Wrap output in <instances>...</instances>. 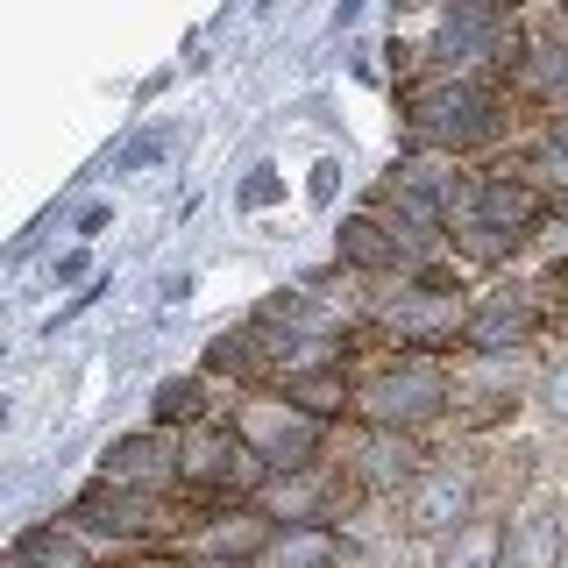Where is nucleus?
I'll list each match as a JSON object with an SVG mask.
<instances>
[{
  "mask_svg": "<svg viewBox=\"0 0 568 568\" xmlns=\"http://www.w3.org/2000/svg\"><path fill=\"white\" fill-rule=\"evenodd\" d=\"M71 532H100V540H164L178 532V511L156 505V490H121L100 484L71 505Z\"/></svg>",
  "mask_w": 568,
  "mask_h": 568,
  "instance_id": "5",
  "label": "nucleus"
},
{
  "mask_svg": "<svg viewBox=\"0 0 568 568\" xmlns=\"http://www.w3.org/2000/svg\"><path fill=\"white\" fill-rule=\"evenodd\" d=\"M505 568H568V526L555 505H526L505 532Z\"/></svg>",
  "mask_w": 568,
  "mask_h": 568,
  "instance_id": "12",
  "label": "nucleus"
},
{
  "mask_svg": "<svg viewBox=\"0 0 568 568\" xmlns=\"http://www.w3.org/2000/svg\"><path fill=\"white\" fill-rule=\"evenodd\" d=\"M263 540H271V519L227 511V519H206L200 532H192V555H206V561H256Z\"/></svg>",
  "mask_w": 568,
  "mask_h": 568,
  "instance_id": "15",
  "label": "nucleus"
},
{
  "mask_svg": "<svg viewBox=\"0 0 568 568\" xmlns=\"http://www.w3.org/2000/svg\"><path fill=\"white\" fill-rule=\"evenodd\" d=\"M540 213H547V192L532 178H476L448 213V242L469 263H497L540 227Z\"/></svg>",
  "mask_w": 568,
  "mask_h": 568,
  "instance_id": "1",
  "label": "nucleus"
},
{
  "mask_svg": "<svg viewBox=\"0 0 568 568\" xmlns=\"http://www.w3.org/2000/svg\"><path fill=\"white\" fill-rule=\"evenodd\" d=\"M377 320L398 334V342H413V348H448V342H462V320L469 313H455V284L440 271H419Z\"/></svg>",
  "mask_w": 568,
  "mask_h": 568,
  "instance_id": "6",
  "label": "nucleus"
},
{
  "mask_svg": "<svg viewBox=\"0 0 568 568\" xmlns=\"http://www.w3.org/2000/svg\"><path fill=\"white\" fill-rule=\"evenodd\" d=\"M248 476H271L256 455L242 448V434L235 426H200V434L185 440V484H200V490H235V484H248Z\"/></svg>",
  "mask_w": 568,
  "mask_h": 568,
  "instance_id": "10",
  "label": "nucleus"
},
{
  "mask_svg": "<svg viewBox=\"0 0 568 568\" xmlns=\"http://www.w3.org/2000/svg\"><path fill=\"white\" fill-rule=\"evenodd\" d=\"M150 413H156V426H192V419L206 413L200 377H164V384H156V405H150Z\"/></svg>",
  "mask_w": 568,
  "mask_h": 568,
  "instance_id": "17",
  "label": "nucleus"
},
{
  "mask_svg": "<svg viewBox=\"0 0 568 568\" xmlns=\"http://www.w3.org/2000/svg\"><path fill=\"white\" fill-rule=\"evenodd\" d=\"M150 568H164V561H150Z\"/></svg>",
  "mask_w": 568,
  "mask_h": 568,
  "instance_id": "25",
  "label": "nucleus"
},
{
  "mask_svg": "<svg viewBox=\"0 0 568 568\" xmlns=\"http://www.w3.org/2000/svg\"><path fill=\"white\" fill-rule=\"evenodd\" d=\"M469 511H476V476L455 469V462H440V469H419L413 484H405V532H419V540H440V532H455Z\"/></svg>",
  "mask_w": 568,
  "mask_h": 568,
  "instance_id": "7",
  "label": "nucleus"
},
{
  "mask_svg": "<svg viewBox=\"0 0 568 568\" xmlns=\"http://www.w3.org/2000/svg\"><path fill=\"white\" fill-rule=\"evenodd\" d=\"M8 568H36V561H29V555H14V561H8Z\"/></svg>",
  "mask_w": 568,
  "mask_h": 568,
  "instance_id": "22",
  "label": "nucleus"
},
{
  "mask_svg": "<svg viewBox=\"0 0 568 568\" xmlns=\"http://www.w3.org/2000/svg\"><path fill=\"white\" fill-rule=\"evenodd\" d=\"M355 413L369 426H390V434H413V426L448 413V377L434 363H419V355H405L398 369H377V377L355 390Z\"/></svg>",
  "mask_w": 568,
  "mask_h": 568,
  "instance_id": "4",
  "label": "nucleus"
},
{
  "mask_svg": "<svg viewBox=\"0 0 568 568\" xmlns=\"http://www.w3.org/2000/svg\"><path fill=\"white\" fill-rule=\"evenodd\" d=\"M555 213H561V221H568V192H561V200H555Z\"/></svg>",
  "mask_w": 568,
  "mask_h": 568,
  "instance_id": "23",
  "label": "nucleus"
},
{
  "mask_svg": "<svg viewBox=\"0 0 568 568\" xmlns=\"http://www.w3.org/2000/svg\"><path fill=\"white\" fill-rule=\"evenodd\" d=\"M405 129H413V142H426V150H469V142H484L497 129V100L476 79H455L448 71V79H434V85H413Z\"/></svg>",
  "mask_w": 568,
  "mask_h": 568,
  "instance_id": "2",
  "label": "nucleus"
},
{
  "mask_svg": "<svg viewBox=\"0 0 568 568\" xmlns=\"http://www.w3.org/2000/svg\"><path fill=\"white\" fill-rule=\"evenodd\" d=\"M505 519H484V511H469L455 532H440V555L434 568H505Z\"/></svg>",
  "mask_w": 568,
  "mask_h": 568,
  "instance_id": "14",
  "label": "nucleus"
},
{
  "mask_svg": "<svg viewBox=\"0 0 568 568\" xmlns=\"http://www.w3.org/2000/svg\"><path fill=\"white\" fill-rule=\"evenodd\" d=\"M100 484L121 490H171L185 484V448L171 434H121L114 448L100 455Z\"/></svg>",
  "mask_w": 568,
  "mask_h": 568,
  "instance_id": "8",
  "label": "nucleus"
},
{
  "mask_svg": "<svg viewBox=\"0 0 568 568\" xmlns=\"http://www.w3.org/2000/svg\"><path fill=\"white\" fill-rule=\"evenodd\" d=\"M532 334H540V298H532L526 284L490 292L484 306L462 320V348H476V355H511V348H526Z\"/></svg>",
  "mask_w": 568,
  "mask_h": 568,
  "instance_id": "9",
  "label": "nucleus"
},
{
  "mask_svg": "<svg viewBox=\"0 0 568 568\" xmlns=\"http://www.w3.org/2000/svg\"><path fill=\"white\" fill-rule=\"evenodd\" d=\"M342 555L348 547H342V532H334L327 519H277L248 568H334Z\"/></svg>",
  "mask_w": 568,
  "mask_h": 568,
  "instance_id": "11",
  "label": "nucleus"
},
{
  "mask_svg": "<svg viewBox=\"0 0 568 568\" xmlns=\"http://www.w3.org/2000/svg\"><path fill=\"white\" fill-rule=\"evenodd\" d=\"M284 398H298V405H306V413H320V419H342L348 413V405H355V390H348V377H342V369H306V377H292V384H284Z\"/></svg>",
  "mask_w": 568,
  "mask_h": 568,
  "instance_id": "16",
  "label": "nucleus"
},
{
  "mask_svg": "<svg viewBox=\"0 0 568 568\" xmlns=\"http://www.w3.org/2000/svg\"><path fill=\"white\" fill-rule=\"evenodd\" d=\"M14 555H29L36 568H85V555L64 540L58 526H43V532H22V547H14Z\"/></svg>",
  "mask_w": 568,
  "mask_h": 568,
  "instance_id": "19",
  "label": "nucleus"
},
{
  "mask_svg": "<svg viewBox=\"0 0 568 568\" xmlns=\"http://www.w3.org/2000/svg\"><path fill=\"white\" fill-rule=\"evenodd\" d=\"M227 426L242 434V448L263 462V469H306V462H320V434H327V419L306 413L298 398H242L235 413H227Z\"/></svg>",
  "mask_w": 568,
  "mask_h": 568,
  "instance_id": "3",
  "label": "nucleus"
},
{
  "mask_svg": "<svg viewBox=\"0 0 568 568\" xmlns=\"http://www.w3.org/2000/svg\"><path fill=\"white\" fill-rule=\"evenodd\" d=\"M526 178H532L540 192H555V200L568 192V135H561V129L547 135V142H532V156H526Z\"/></svg>",
  "mask_w": 568,
  "mask_h": 568,
  "instance_id": "18",
  "label": "nucleus"
},
{
  "mask_svg": "<svg viewBox=\"0 0 568 568\" xmlns=\"http://www.w3.org/2000/svg\"><path fill=\"white\" fill-rule=\"evenodd\" d=\"M540 405H547V419H555V426H568V363L540 384Z\"/></svg>",
  "mask_w": 568,
  "mask_h": 568,
  "instance_id": "20",
  "label": "nucleus"
},
{
  "mask_svg": "<svg viewBox=\"0 0 568 568\" xmlns=\"http://www.w3.org/2000/svg\"><path fill=\"white\" fill-rule=\"evenodd\" d=\"M277 192H284V178H277V171H256V178L242 185V206H271Z\"/></svg>",
  "mask_w": 568,
  "mask_h": 568,
  "instance_id": "21",
  "label": "nucleus"
},
{
  "mask_svg": "<svg viewBox=\"0 0 568 568\" xmlns=\"http://www.w3.org/2000/svg\"><path fill=\"white\" fill-rule=\"evenodd\" d=\"M334 242H342V263H348V271H398V263L413 256V242H405L390 221H377V213H348Z\"/></svg>",
  "mask_w": 568,
  "mask_h": 568,
  "instance_id": "13",
  "label": "nucleus"
},
{
  "mask_svg": "<svg viewBox=\"0 0 568 568\" xmlns=\"http://www.w3.org/2000/svg\"><path fill=\"white\" fill-rule=\"evenodd\" d=\"M555 8H568V0H555Z\"/></svg>",
  "mask_w": 568,
  "mask_h": 568,
  "instance_id": "24",
  "label": "nucleus"
}]
</instances>
